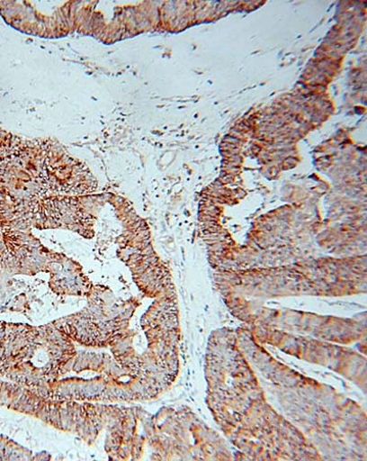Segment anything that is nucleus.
<instances>
[{"label":"nucleus","instance_id":"f257e3e1","mask_svg":"<svg viewBox=\"0 0 367 461\" xmlns=\"http://www.w3.org/2000/svg\"><path fill=\"white\" fill-rule=\"evenodd\" d=\"M208 403L226 436L261 399L258 384L242 350L229 338L214 339L208 348Z\"/></svg>","mask_w":367,"mask_h":461}]
</instances>
